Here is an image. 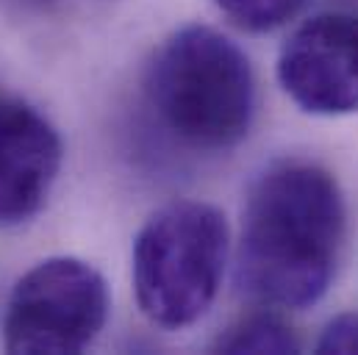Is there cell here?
Masks as SVG:
<instances>
[{"instance_id": "6da1fadb", "label": "cell", "mask_w": 358, "mask_h": 355, "mask_svg": "<svg viewBox=\"0 0 358 355\" xmlns=\"http://www.w3.org/2000/svg\"><path fill=\"white\" fill-rule=\"evenodd\" d=\"M345 228V197L328 170L308 161L272 164L245 200L236 283L267 305H314L336 272Z\"/></svg>"}, {"instance_id": "7a4b0ae2", "label": "cell", "mask_w": 358, "mask_h": 355, "mask_svg": "<svg viewBox=\"0 0 358 355\" xmlns=\"http://www.w3.org/2000/svg\"><path fill=\"white\" fill-rule=\"evenodd\" d=\"M145 97L180 145L203 153L236 147L256 114V78L248 56L208 25L167 36L145 73Z\"/></svg>"}, {"instance_id": "3957f363", "label": "cell", "mask_w": 358, "mask_h": 355, "mask_svg": "<svg viewBox=\"0 0 358 355\" xmlns=\"http://www.w3.org/2000/svg\"><path fill=\"white\" fill-rule=\"evenodd\" d=\"M228 245V222L214 205L178 200L159 208L134 239L139 311L164 331L194 325L220 291Z\"/></svg>"}, {"instance_id": "277c9868", "label": "cell", "mask_w": 358, "mask_h": 355, "mask_svg": "<svg viewBox=\"0 0 358 355\" xmlns=\"http://www.w3.org/2000/svg\"><path fill=\"white\" fill-rule=\"evenodd\" d=\"M108 317V289L92 264L53 256L31 266L11 289L3 314L8 353H81Z\"/></svg>"}, {"instance_id": "5b68a950", "label": "cell", "mask_w": 358, "mask_h": 355, "mask_svg": "<svg viewBox=\"0 0 358 355\" xmlns=\"http://www.w3.org/2000/svg\"><path fill=\"white\" fill-rule=\"evenodd\" d=\"M278 81L308 114L358 111V14L328 11L306 20L280 48Z\"/></svg>"}, {"instance_id": "8992f818", "label": "cell", "mask_w": 358, "mask_h": 355, "mask_svg": "<svg viewBox=\"0 0 358 355\" xmlns=\"http://www.w3.org/2000/svg\"><path fill=\"white\" fill-rule=\"evenodd\" d=\"M62 156L50 119L20 94L0 89V228H17L42 211Z\"/></svg>"}, {"instance_id": "52a82bcc", "label": "cell", "mask_w": 358, "mask_h": 355, "mask_svg": "<svg viewBox=\"0 0 358 355\" xmlns=\"http://www.w3.org/2000/svg\"><path fill=\"white\" fill-rule=\"evenodd\" d=\"M217 353H300V339L275 314H250L231 325L214 345Z\"/></svg>"}, {"instance_id": "ba28073f", "label": "cell", "mask_w": 358, "mask_h": 355, "mask_svg": "<svg viewBox=\"0 0 358 355\" xmlns=\"http://www.w3.org/2000/svg\"><path fill=\"white\" fill-rule=\"evenodd\" d=\"M306 0H214V6L242 31L267 34L286 25Z\"/></svg>"}, {"instance_id": "9c48e42d", "label": "cell", "mask_w": 358, "mask_h": 355, "mask_svg": "<svg viewBox=\"0 0 358 355\" xmlns=\"http://www.w3.org/2000/svg\"><path fill=\"white\" fill-rule=\"evenodd\" d=\"M317 353H358V314H342L328 322Z\"/></svg>"}, {"instance_id": "30bf717a", "label": "cell", "mask_w": 358, "mask_h": 355, "mask_svg": "<svg viewBox=\"0 0 358 355\" xmlns=\"http://www.w3.org/2000/svg\"><path fill=\"white\" fill-rule=\"evenodd\" d=\"M25 3H42V0H25Z\"/></svg>"}]
</instances>
